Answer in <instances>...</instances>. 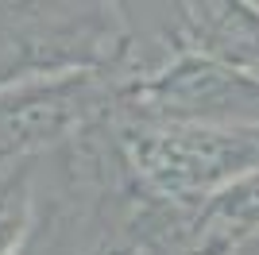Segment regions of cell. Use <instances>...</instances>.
<instances>
[{"mask_svg":"<svg viewBox=\"0 0 259 255\" xmlns=\"http://www.w3.org/2000/svg\"><path fill=\"white\" fill-rule=\"evenodd\" d=\"M39 228L35 197V155L0 166V255H27Z\"/></svg>","mask_w":259,"mask_h":255,"instance_id":"5b68a950","label":"cell"},{"mask_svg":"<svg viewBox=\"0 0 259 255\" xmlns=\"http://www.w3.org/2000/svg\"><path fill=\"white\" fill-rule=\"evenodd\" d=\"M116 105L136 120L259 124V77L186 47L162 70L120 89Z\"/></svg>","mask_w":259,"mask_h":255,"instance_id":"7a4b0ae2","label":"cell"},{"mask_svg":"<svg viewBox=\"0 0 259 255\" xmlns=\"http://www.w3.org/2000/svg\"><path fill=\"white\" fill-rule=\"evenodd\" d=\"M105 108V93L93 70L35 77L0 85V166L77 136Z\"/></svg>","mask_w":259,"mask_h":255,"instance_id":"3957f363","label":"cell"},{"mask_svg":"<svg viewBox=\"0 0 259 255\" xmlns=\"http://www.w3.org/2000/svg\"><path fill=\"white\" fill-rule=\"evenodd\" d=\"M81 255H143V247L136 244L132 232H116V236H101L97 244H89Z\"/></svg>","mask_w":259,"mask_h":255,"instance_id":"8992f818","label":"cell"},{"mask_svg":"<svg viewBox=\"0 0 259 255\" xmlns=\"http://www.w3.org/2000/svg\"><path fill=\"white\" fill-rule=\"evenodd\" d=\"M112 147L132 193L174 209H197L221 186L259 166V124L124 116L112 128Z\"/></svg>","mask_w":259,"mask_h":255,"instance_id":"6da1fadb","label":"cell"},{"mask_svg":"<svg viewBox=\"0 0 259 255\" xmlns=\"http://www.w3.org/2000/svg\"><path fill=\"white\" fill-rule=\"evenodd\" d=\"M186 42L259 77V0H174Z\"/></svg>","mask_w":259,"mask_h":255,"instance_id":"277c9868","label":"cell"}]
</instances>
